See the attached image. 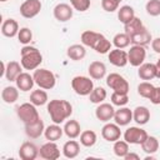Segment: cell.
I'll list each match as a JSON object with an SVG mask.
<instances>
[{"label": "cell", "mask_w": 160, "mask_h": 160, "mask_svg": "<svg viewBox=\"0 0 160 160\" xmlns=\"http://www.w3.org/2000/svg\"><path fill=\"white\" fill-rule=\"evenodd\" d=\"M32 76H34L35 84L44 90H51L56 85V78H55L54 72L48 69L38 68L36 70H34Z\"/></svg>", "instance_id": "4"}, {"label": "cell", "mask_w": 160, "mask_h": 160, "mask_svg": "<svg viewBox=\"0 0 160 160\" xmlns=\"http://www.w3.org/2000/svg\"><path fill=\"white\" fill-rule=\"evenodd\" d=\"M48 114L50 115V119L55 124H61L66 119L70 118L72 114V105L68 100L62 99H52L48 102L46 106Z\"/></svg>", "instance_id": "2"}, {"label": "cell", "mask_w": 160, "mask_h": 160, "mask_svg": "<svg viewBox=\"0 0 160 160\" xmlns=\"http://www.w3.org/2000/svg\"><path fill=\"white\" fill-rule=\"evenodd\" d=\"M101 136L104 140L109 141V142H115L116 140L120 139L121 136V130H120V126L116 124V122H106L102 129H101Z\"/></svg>", "instance_id": "12"}, {"label": "cell", "mask_w": 160, "mask_h": 160, "mask_svg": "<svg viewBox=\"0 0 160 160\" xmlns=\"http://www.w3.org/2000/svg\"><path fill=\"white\" fill-rule=\"evenodd\" d=\"M70 5L72 6L74 10L79 12H84L90 8L91 1L90 0H70Z\"/></svg>", "instance_id": "43"}, {"label": "cell", "mask_w": 160, "mask_h": 160, "mask_svg": "<svg viewBox=\"0 0 160 160\" xmlns=\"http://www.w3.org/2000/svg\"><path fill=\"white\" fill-rule=\"evenodd\" d=\"M80 152V144L71 139L69 141H66L62 146V155L68 159H75Z\"/></svg>", "instance_id": "28"}, {"label": "cell", "mask_w": 160, "mask_h": 160, "mask_svg": "<svg viewBox=\"0 0 160 160\" xmlns=\"http://www.w3.org/2000/svg\"><path fill=\"white\" fill-rule=\"evenodd\" d=\"M18 40L22 45H29L32 40V31L29 28H21L18 32Z\"/></svg>", "instance_id": "40"}, {"label": "cell", "mask_w": 160, "mask_h": 160, "mask_svg": "<svg viewBox=\"0 0 160 160\" xmlns=\"http://www.w3.org/2000/svg\"><path fill=\"white\" fill-rule=\"evenodd\" d=\"M130 44H131V40L126 32H119L112 38V45L118 49H125Z\"/></svg>", "instance_id": "36"}, {"label": "cell", "mask_w": 160, "mask_h": 160, "mask_svg": "<svg viewBox=\"0 0 160 160\" xmlns=\"http://www.w3.org/2000/svg\"><path fill=\"white\" fill-rule=\"evenodd\" d=\"M106 96H108L106 90L104 88H101V86H98V88L92 89V91L89 95V99H90V101L92 104H100V102H104Z\"/></svg>", "instance_id": "37"}, {"label": "cell", "mask_w": 160, "mask_h": 160, "mask_svg": "<svg viewBox=\"0 0 160 160\" xmlns=\"http://www.w3.org/2000/svg\"><path fill=\"white\" fill-rule=\"evenodd\" d=\"M98 136L94 130H84L80 134V144L85 148H91L96 144Z\"/></svg>", "instance_id": "34"}, {"label": "cell", "mask_w": 160, "mask_h": 160, "mask_svg": "<svg viewBox=\"0 0 160 160\" xmlns=\"http://www.w3.org/2000/svg\"><path fill=\"white\" fill-rule=\"evenodd\" d=\"M146 58V50L145 46L141 45H131L128 51V59L131 66L139 68L141 64H144V60Z\"/></svg>", "instance_id": "10"}, {"label": "cell", "mask_w": 160, "mask_h": 160, "mask_svg": "<svg viewBox=\"0 0 160 160\" xmlns=\"http://www.w3.org/2000/svg\"><path fill=\"white\" fill-rule=\"evenodd\" d=\"M154 85L149 81H142L138 85V94L141 96V98H145V99H149L152 90H154Z\"/></svg>", "instance_id": "39"}, {"label": "cell", "mask_w": 160, "mask_h": 160, "mask_svg": "<svg viewBox=\"0 0 160 160\" xmlns=\"http://www.w3.org/2000/svg\"><path fill=\"white\" fill-rule=\"evenodd\" d=\"M130 40H131V44L132 45H141V46H146L148 44H150L152 41V36H151V32L144 28L140 32L130 36Z\"/></svg>", "instance_id": "26"}, {"label": "cell", "mask_w": 160, "mask_h": 160, "mask_svg": "<svg viewBox=\"0 0 160 160\" xmlns=\"http://www.w3.org/2000/svg\"><path fill=\"white\" fill-rule=\"evenodd\" d=\"M80 39L85 46L91 48L98 54H108L111 50L112 42H110V40L100 32H96L92 30H85L81 34Z\"/></svg>", "instance_id": "1"}, {"label": "cell", "mask_w": 160, "mask_h": 160, "mask_svg": "<svg viewBox=\"0 0 160 160\" xmlns=\"http://www.w3.org/2000/svg\"><path fill=\"white\" fill-rule=\"evenodd\" d=\"M145 26H144V24H142V21L139 19V18H134L130 22H128V24H125L124 25V32H126L129 36H132V35H135V34H138V32H140L142 29H144Z\"/></svg>", "instance_id": "33"}, {"label": "cell", "mask_w": 160, "mask_h": 160, "mask_svg": "<svg viewBox=\"0 0 160 160\" xmlns=\"http://www.w3.org/2000/svg\"><path fill=\"white\" fill-rule=\"evenodd\" d=\"M148 136V132L139 126H130L124 132V140L131 145H141Z\"/></svg>", "instance_id": "8"}, {"label": "cell", "mask_w": 160, "mask_h": 160, "mask_svg": "<svg viewBox=\"0 0 160 160\" xmlns=\"http://www.w3.org/2000/svg\"><path fill=\"white\" fill-rule=\"evenodd\" d=\"M112 150H114V154L118 156V158H125L126 154L130 151V148H129V142L125 141V140H116L114 142V146H112Z\"/></svg>", "instance_id": "38"}, {"label": "cell", "mask_w": 160, "mask_h": 160, "mask_svg": "<svg viewBox=\"0 0 160 160\" xmlns=\"http://www.w3.org/2000/svg\"><path fill=\"white\" fill-rule=\"evenodd\" d=\"M120 2L118 0H101V8L106 12H114L119 9Z\"/></svg>", "instance_id": "44"}, {"label": "cell", "mask_w": 160, "mask_h": 160, "mask_svg": "<svg viewBox=\"0 0 160 160\" xmlns=\"http://www.w3.org/2000/svg\"><path fill=\"white\" fill-rule=\"evenodd\" d=\"M64 134L69 139H76L81 134V128L80 124L76 120H68L64 125Z\"/></svg>", "instance_id": "29"}, {"label": "cell", "mask_w": 160, "mask_h": 160, "mask_svg": "<svg viewBox=\"0 0 160 160\" xmlns=\"http://www.w3.org/2000/svg\"><path fill=\"white\" fill-rule=\"evenodd\" d=\"M64 134V128L60 126V124H52V125H49L45 128V131H44V136L48 141H56L59 140Z\"/></svg>", "instance_id": "27"}, {"label": "cell", "mask_w": 160, "mask_h": 160, "mask_svg": "<svg viewBox=\"0 0 160 160\" xmlns=\"http://www.w3.org/2000/svg\"><path fill=\"white\" fill-rule=\"evenodd\" d=\"M106 85L114 92L129 94V90H130V85H129L128 80L118 72H111L106 76Z\"/></svg>", "instance_id": "7"}, {"label": "cell", "mask_w": 160, "mask_h": 160, "mask_svg": "<svg viewBox=\"0 0 160 160\" xmlns=\"http://www.w3.org/2000/svg\"><path fill=\"white\" fill-rule=\"evenodd\" d=\"M15 84H16V86H18V89H19L20 91H30V90H32L34 84H35L34 76L30 75L29 72H24V71H22V72L16 78Z\"/></svg>", "instance_id": "22"}, {"label": "cell", "mask_w": 160, "mask_h": 160, "mask_svg": "<svg viewBox=\"0 0 160 160\" xmlns=\"http://www.w3.org/2000/svg\"><path fill=\"white\" fill-rule=\"evenodd\" d=\"M114 121L119 126H126L132 121V110H130L126 106H120L118 110H115L114 114Z\"/></svg>", "instance_id": "18"}, {"label": "cell", "mask_w": 160, "mask_h": 160, "mask_svg": "<svg viewBox=\"0 0 160 160\" xmlns=\"http://www.w3.org/2000/svg\"><path fill=\"white\" fill-rule=\"evenodd\" d=\"M39 156L44 160H56L60 158V150L55 141H48L39 149Z\"/></svg>", "instance_id": "11"}, {"label": "cell", "mask_w": 160, "mask_h": 160, "mask_svg": "<svg viewBox=\"0 0 160 160\" xmlns=\"http://www.w3.org/2000/svg\"><path fill=\"white\" fill-rule=\"evenodd\" d=\"M16 115L24 122V125L32 124L40 119L39 111L32 102H24L20 106H18L16 108Z\"/></svg>", "instance_id": "5"}, {"label": "cell", "mask_w": 160, "mask_h": 160, "mask_svg": "<svg viewBox=\"0 0 160 160\" xmlns=\"http://www.w3.org/2000/svg\"><path fill=\"white\" fill-rule=\"evenodd\" d=\"M138 75L141 80L149 81L156 78V65L152 62H144L139 66Z\"/></svg>", "instance_id": "21"}, {"label": "cell", "mask_w": 160, "mask_h": 160, "mask_svg": "<svg viewBox=\"0 0 160 160\" xmlns=\"http://www.w3.org/2000/svg\"><path fill=\"white\" fill-rule=\"evenodd\" d=\"M19 24L15 19H6L2 21L1 24V34L6 38H15L18 36V32H19Z\"/></svg>", "instance_id": "23"}, {"label": "cell", "mask_w": 160, "mask_h": 160, "mask_svg": "<svg viewBox=\"0 0 160 160\" xmlns=\"http://www.w3.org/2000/svg\"><path fill=\"white\" fill-rule=\"evenodd\" d=\"M42 4L40 0H25L21 5H20V15L25 19H32L36 15H39V12L41 11Z\"/></svg>", "instance_id": "9"}, {"label": "cell", "mask_w": 160, "mask_h": 160, "mask_svg": "<svg viewBox=\"0 0 160 160\" xmlns=\"http://www.w3.org/2000/svg\"><path fill=\"white\" fill-rule=\"evenodd\" d=\"M71 88L75 91V94H78L80 96H89L90 92L94 89V82H92L91 78L78 75V76H74L72 78V80H71Z\"/></svg>", "instance_id": "6"}, {"label": "cell", "mask_w": 160, "mask_h": 160, "mask_svg": "<svg viewBox=\"0 0 160 160\" xmlns=\"http://www.w3.org/2000/svg\"><path fill=\"white\" fill-rule=\"evenodd\" d=\"M49 98H48V92L39 88L38 90H32L30 94V102H32L35 106H42L45 104H48Z\"/></svg>", "instance_id": "31"}, {"label": "cell", "mask_w": 160, "mask_h": 160, "mask_svg": "<svg viewBox=\"0 0 160 160\" xmlns=\"http://www.w3.org/2000/svg\"><path fill=\"white\" fill-rule=\"evenodd\" d=\"M39 156L38 146L31 141H25L19 148V158L21 160H35Z\"/></svg>", "instance_id": "16"}, {"label": "cell", "mask_w": 160, "mask_h": 160, "mask_svg": "<svg viewBox=\"0 0 160 160\" xmlns=\"http://www.w3.org/2000/svg\"><path fill=\"white\" fill-rule=\"evenodd\" d=\"M124 159H125V160H140V156H139L138 154H135V152H130V151H129Z\"/></svg>", "instance_id": "47"}, {"label": "cell", "mask_w": 160, "mask_h": 160, "mask_svg": "<svg viewBox=\"0 0 160 160\" xmlns=\"http://www.w3.org/2000/svg\"><path fill=\"white\" fill-rule=\"evenodd\" d=\"M20 64L25 70H36L42 62L40 50L31 45H24L20 50Z\"/></svg>", "instance_id": "3"}, {"label": "cell", "mask_w": 160, "mask_h": 160, "mask_svg": "<svg viewBox=\"0 0 160 160\" xmlns=\"http://www.w3.org/2000/svg\"><path fill=\"white\" fill-rule=\"evenodd\" d=\"M134 18H135V11H134L132 6H130V5H122V6H120L118 9V19L124 25L128 24V22H130Z\"/></svg>", "instance_id": "32"}, {"label": "cell", "mask_w": 160, "mask_h": 160, "mask_svg": "<svg viewBox=\"0 0 160 160\" xmlns=\"http://www.w3.org/2000/svg\"><path fill=\"white\" fill-rule=\"evenodd\" d=\"M141 149L146 154H155L159 150V140L155 136H148L146 140L141 144Z\"/></svg>", "instance_id": "35"}, {"label": "cell", "mask_w": 160, "mask_h": 160, "mask_svg": "<svg viewBox=\"0 0 160 160\" xmlns=\"http://www.w3.org/2000/svg\"><path fill=\"white\" fill-rule=\"evenodd\" d=\"M132 120L138 125H145L150 120V110L146 106H136L132 110Z\"/></svg>", "instance_id": "25"}, {"label": "cell", "mask_w": 160, "mask_h": 160, "mask_svg": "<svg viewBox=\"0 0 160 160\" xmlns=\"http://www.w3.org/2000/svg\"><path fill=\"white\" fill-rule=\"evenodd\" d=\"M88 72L91 79L101 80L106 75V66L102 61H92V62H90V65L88 68Z\"/></svg>", "instance_id": "20"}, {"label": "cell", "mask_w": 160, "mask_h": 160, "mask_svg": "<svg viewBox=\"0 0 160 160\" xmlns=\"http://www.w3.org/2000/svg\"><path fill=\"white\" fill-rule=\"evenodd\" d=\"M151 48H152V50H154L156 54H160V38L152 39V41H151Z\"/></svg>", "instance_id": "46"}, {"label": "cell", "mask_w": 160, "mask_h": 160, "mask_svg": "<svg viewBox=\"0 0 160 160\" xmlns=\"http://www.w3.org/2000/svg\"><path fill=\"white\" fill-rule=\"evenodd\" d=\"M108 59H109L110 64H112L116 68H124L129 62L128 52L125 50L118 49V48H115L108 52Z\"/></svg>", "instance_id": "14"}, {"label": "cell", "mask_w": 160, "mask_h": 160, "mask_svg": "<svg viewBox=\"0 0 160 160\" xmlns=\"http://www.w3.org/2000/svg\"><path fill=\"white\" fill-rule=\"evenodd\" d=\"M1 99L5 104H14L19 99V89L18 86H5L1 91Z\"/></svg>", "instance_id": "30"}, {"label": "cell", "mask_w": 160, "mask_h": 160, "mask_svg": "<svg viewBox=\"0 0 160 160\" xmlns=\"http://www.w3.org/2000/svg\"><path fill=\"white\" fill-rule=\"evenodd\" d=\"M111 104L115 106H125L129 102V95L128 94H120V92H114L111 94Z\"/></svg>", "instance_id": "41"}, {"label": "cell", "mask_w": 160, "mask_h": 160, "mask_svg": "<svg viewBox=\"0 0 160 160\" xmlns=\"http://www.w3.org/2000/svg\"><path fill=\"white\" fill-rule=\"evenodd\" d=\"M150 102L154 105H160V86H155L150 98H149Z\"/></svg>", "instance_id": "45"}, {"label": "cell", "mask_w": 160, "mask_h": 160, "mask_svg": "<svg viewBox=\"0 0 160 160\" xmlns=\"http://www.w3.org/2000/svg\"><path fill=\"white\" fill-rule=\"evenodd\" d=\"M145 10L150 16L160 15V0H149L145 5Z\"/></svg>", "instance_id": "42"}, {"label": "cell", "mask_w": 160, "mask_h": 160, "mask_svg": "<svg viewBox=\"0 0 160 160\" xmlns=\"http://www.w3.org/2000/svg\"><path fill=\"white\" fill-rule=\"evenodd\" d=\"M52 14H54V18L58 21L66 22V21H69L72 18L74 9H72V6H70L66 2H60V4L55 5V8L52 10Z\"/></svg>", "instance_id": "13"}, {"label": "cell", "mask_w": 160, "mask_h": 160, "mask_svg": "<svg viewBox=\"0 0 160 160\" xmlns=\"http://www.w3.org/2000/svg\"><path fill=\"white\" fill-rule=\"evenodd\" d=\"M114 114H115V109L112 104L109 102H100L98 105V108L95 109V116L98 120L102 121V122H108L111 119H114Z\"/></svg>", "instance_id": "15"}, {"label": "cell", "mask_w": 160, "mask_h": 160, "mask_svg": "<svg viewBox=\"0 0 160 160\" xmlns=\"http://www.w3.org/2000/svg\"><path fill=\"white\" fill-rule=\"evenodd\" d=\"M155 65H156V78H158V79H160V59L156 61V64H155Z\"/></svg>", "instance_id": "48"}, {"label": "cell", "mask_w": 160, "mask_h": 160, "mask_svg": "<svg viewBox=\"0 0 160 160\" xmlns=\"http://www.w3.org/2000/svg\"><path fill=\"white\" fill-rule=\"evenodd\" d=\"M118 1H119V2H121V1H122V0H118Z\"/></svg>", "instance_id": "50"}, {"label": "cell", "mask_w": 160, "mask_h": 160, "mask_svg": "<svg viewBox=\"0 0 160 160\" xmlns=\"http://www.w3.org/2000/svg\"><path fill=\"white\" fill-rule=\"evenodd\" d=\"M45 131V125H44V121L41 120V118L32 122V124H28L25 125V134L28 138L30 139H38L40 138Z\"/></svg>", "instance_id": "19"}, {"label": "cell", "mask_w": 160, "mask_h": 160, "mask_svg": "<svg viewBox=\"0 0 160 160\" xmlns=\"http://www.w3.org/2000/svg\"><path fill=\"white\" fill-rule=\"evenodd\" d=\"M22 66L18 61H9L6 65L2 62V74L8 81H15L16 78L22 72Z\"/></svg>", "instance_id": "17"}, {"label": "cell", "mask_w": 160, "mask_h": 160, "mask_svg": "<svg viewBox=\"0 0 160 160\" xmlns=\"http://www.w3.org/2000/svg\"><path fill=\"white\" fill-rule=\"evenodd\" d=\"M0 1H2V2H5V1H8V0H0Z\"/></svg>", "instance_id": "49"}, {"label": "cell", "mask_w": 160, "mask_h": 160, "mask_svg": "<svg viewBox=\"0 0 160 160\" xmlns=\"http://www.w3.org/2000/svg\"><path fill=\"white\" fill-rule=\"evenodd\" d=\"M66 55L70 60H74V61L82 60L86 55L85 45L84 44H72V45H70L66 50Z\"/></svg>", "instance_id": "24"}]
</instances>
